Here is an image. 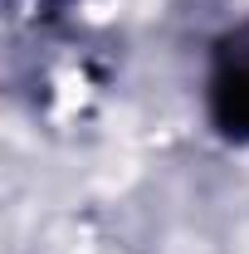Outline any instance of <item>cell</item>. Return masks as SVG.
Masks as SVG:
<instances>
[{
	"instance_id": "1",
	"label": "cell",
	"mask_w": 249,
	"mask_h": 254,
	"mask_svg": "<svg viewBox=\"0 0 249 254\" xmlns=\"http://www.w3.org/2000/svg\"><path fill=\"white\" fill-rule=\"evenodd\" d=\"M210 98H215L220 123L240 137H249V39H230V49L220 54Z\"/></svg>"
}]
</instances>
